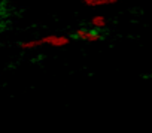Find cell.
<instances>
[{
	"label": "cell",
	"mask_w": 152,
	"mask_h": 133,
	"mask_svg": "<svg viewBox=\"0 0 152 133\" xmlns=\"http://www.w3.org/2000/svg\"><path fill=\"white\" fill-rule=\"evenodd\" d=\"M42 40V45L46 43V45H51V46H66L69 42H70V37L66 36V35H48V36H43L40 37Z\"/></svg>",
	"instance_id": "1"
},
{
	"label": "cell",
	"mask_w": 152,
	"mask_h": 133,
	"mask_svg": "<svg viewBox=\"0 0 152 133\" xmlns=\"http://www.w3.org/2000/svg\"><path fill=\"white\" fill-rule=\"evenodd\" d=\"M87 35H88V30H87V29H78V30L75 32V37H76V39L85 40V39H87Z\"/></svg>",
	"instance_id": "5"
},
{
	"label": "cell",
	"mask_w": 152,
	"mask_h": 133,
	"mask_svg": "<svg viewBox=\"0 0 152 133\" xmlns=\"http://www.w3.org/2000/svg\"><path fill=\"white\" fill-rule=\"evenodd\" d=\"M91 26L94 27V29H104L106 27V24H107V21H106V18L103 17V15H94L93 18H91Z\"/></svg>",
	"instance_id": "2"
},
{
	"label": "cell",
	"mask_w": 152,
	"mask_h": 133,
	"mask_svg": "<svg viewBox=\"0 0 152 133\" xmlns=\"http://www.w3.org/2000/svg\"><path fill=\"white\" fill-rule=\"evenodd\" d=\"M82 3H85V5H88V6H90V3H91V0H82Z\"/></svg>",
	"instance_id": "6"
},
{
	"label": "cell",
	"mask_w": 152,
	"mask_h": 133,
	"mask_svg": "<svg viewBox=\"0 0 152 133\" xmlns=\"http://www.w3.org/2000/svg\"><path fill=\"white\" fill-rule=\"evenodd\" d=\"M40 45H42V40L40 39H34V40H28V42L20 43V48L21 49H34V48H39Z\"/></svg>",
	"instance_id": "3"
},
{
	"label": "cell",
	"mask_w": 152,
	"mask_h": 133,
	"mask_svg": "<svg viewBox=\"0 0 152 133\" xmlns=\"http://www.w3.org/2000/svg\"><path fill=\"white\" fill-rule=\"evenodd\" d=\"M102 39V33L97 30V29H93V30H88V35H87V39L88 42H97Z\"/></svg>",
	"instance_id": "4"
}]
</instances>
